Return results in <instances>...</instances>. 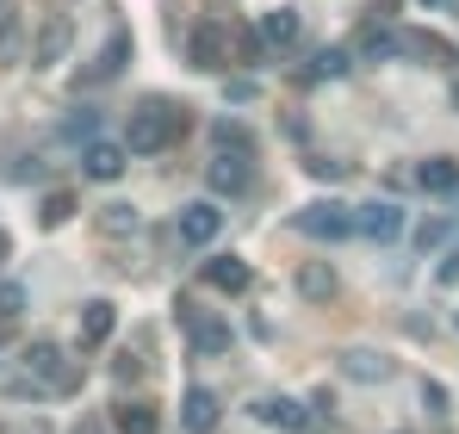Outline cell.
Returning <instances> with one entry per match:
<instances>
[{
  "label": "cell",
  "instance_id": "cb8c5ba5",
  "mask_svg": "<svg viewBox=\"0 0 459 434\" xmlns=\"http://www.w3.org/2000/svg\"><path fill=\"white\" fill-rule=\"evenodd\" d=\"M93 131H100V112H93V106H75V112H69V125H63V131H56V137H69V143H93Z\"/></svg>",
  "mask_w": 459,
  "mask_h": 434
},
{
  "label": "cell",
  "instance_id": "d6a6232c",
  "mask_svg": "<svg viewBox=\"0 0 459 434\" xmlns=\"http://www.w3.org/2000/svg\"><path fill=\"white\" fill-rule=\"evenodd\" d=\"M224 93H230V106H248V100H255V93H261V87H255V81H230Z\"/></svg>",
  "mask_w": 459,
  "mask_h": 434
},
{
  "label": "cell",
  "instance_id": "4fadbf2b",
  "mask_svg": "<svg viewBox=\"0 0 459 434\" xmlns=\"http://www.w3.org/2000/svg\"><path fill=\"white\" fill-rule=\"evenodd\" d=\"M299 31H305L299 13H292V6H273V13H261V31H255V38H261V50H292Z\"/></svg>",
  "mask_w": 459,
  "mask_h": 434
},
{
  "label": "cell",
  "instance_id": "4316f807",
  "mask_svg": "<svg viewBox=\"0 0 459 434\" xmlns=\"http://www.w3.org/2000/svg\"><path fill=\"white\" fill-rule=\"evenodd\" d=\"M403 50V31H373L367 44H360V56H373V63H385V56H397Z\"/></svg>",
  "mask_w": 459,
  "mask_h": 434
},
{
  "label": "cell",
  "instance_id": "4dcf8cb0",
  "mask_svg": "<svg viewBox=\"0 0 459 434\" xmlns=\"http://www.w3.org/2000/svg\"><path fill=\"white\" fill-rule=\"evenodd\" d=\"M305 174H316V180H342V174H348V161H335V155H310Z\"/></svg>",
  "mask_w": 459,
  "mask_h": 434
},
{
  "label": "cell",
  "instance_id": "ba28073f",
  "mask_svg": "<svg viewBox=\"0 0 459 434\" xmlns=\"http://www.w3.org/2000/svg\"><path fill=\"white\" fill-rule=\"evenodd\" d=\"M354 236H373V242H397V236H403V212H397L391 199L354 205Z\"/></svg>",
  "mask_w": 459,
  "mask_h": 434
},
{
  "label": "cell",
  "instance_id": "7a4b0ae2",
  "mask_svg": "<svg viewBox=\"0 0 459 434\" xmlns=\"http://www.w3.org/2000/svg\"><path fill=\"white\" fill-rule=\"evenodd\" d=\"M19 378H31V385H38V397H56V391L69 397V391H81V366L69 360L56 342H31V348H25V372H19Z\"/></svg>",
  "mask_w": 459,
  "mask_h": 434
},
{
  "label": "cell",
  "instance_id": "d590c367",
  "mask_svg": "<svg viewBox=\"0 0 459 434\" xmlns=\"http://www.w3.org/2000/svg\"><path fill=\"white\" fill-rule=\"evenodd\" d=\"M75 434H106V429H100V422H81V429Z\"/></svg>",
  "mask_w": 459,
  "mask_h": 434
},
{
  "label": "cell",
  "instance_id": "1f68e13d",
  "mask_svg": "<svg viewBox=\"0 0 459 434\" xmlns=\"http://www.w3.org/2000/svg\"><path fill=\"white\" fill-rule=\"evenodd\" d=\"M435 280H441V286H459V242L447 248V255H441V267H435Z\"/></svg>",
  "mask_w": 459,
  "mask_h": 434
},
{
  "label": "cell",
  "instance_id": "f1b7e54d",
  "mask_svg": "<svg viewBox=\"0 0 459 434\" xmlns=\"http://www.w3.org/2000/svg\"><path fill=\"white\" fill-rule=\"evenodd\" d=\"M19 317H25V286L6 280V286H0V323H19Z\"/></svg>",
  "mask_w": 459,
  "mask_h": 434
},
{
  "label": "cell",
  "instance_id": "8992f818",
  "mask_svg": "<svg viewBox=\"0 0 459 434\" xmlns=\"http://www.w3.org/2000/svg\"><path fill=\"white\" fill-rule=\"evenodd\" d=\"M199 280H205L212 291H224V298H236V291H248L255 273H248L242 255H205V261H199Z\"/></svg>",
  "mask_w": 459,
  "mask_h": 434
},
{
  "label": "cell",
  "instance_id": "2e32d148",
  "mask_svg": "<svg viewBox=\"0 0 459 434\" xmlns=\"http://www.w3.org/2000/svg\"><path fill=\"white\" fill-rule=\"evenodd\" d=\"M112 329H118V304H112V298H93V304H81V348H100Z\"/></svg>",
  "mask_w": 459,
  "mask_h": 434
},
{
  "label": "cell",
  "instance_id": "8d00e7d4",
  "mask_svg": "<svg viewBox=\"0 0 459 434\" xmlns=\"http://www.w3.org/2000/svg\"><path fill=\"white\" fill-rule=\"evenodd\" d=\"M454 106H459V81H454Z\"/></svg>",
  "mask_w": 459,
  "mask_h": 434
},
{
  "label": "cell",
  "instance_id": "3957f363",
  "mask_svg": "<svg viewBox=\"0 0 459 434\" xmlns=\"http://www.w3.org/2000/svg\"><path fill=\"white\" fill-rule=\"evenodd\" d=\"M299 236H310V242H348L354 236V212L342 199H310L299 212Z\"/></svg>",
  "mask_w": 459,
  "mask_h": 434
},
{
  "label": "cell",
  "instance_id": "8fae6325",
  "mask_svg": "<svg viewBox=\"0 0 459 434\" xmlns=\"http://www.w3.org/2000/svg\"><path fill=\"white\" fill-rule=\"evenodd\" d=\"M255 416H261L267 429H286V434H305L310 429V410L299 404V397H261Z\"/></svg>",
  "mask_w": 459,
  "mask_h": 434
},
{
  "label": "cell",
  "instance_id": "52a82bcc",
  "mask_svg": "<svg viewBox=\"0 0 459 434\" xmlns=\"http://www.w3.org/2000/svg\"><path fill=\"white\" fill-rule=\"evenodd\" d=\"M218 230H224V212H218L212 199H193V205L180 212V242H186V248H212Z\"/></svg>",
  "mask_w": 459,
  "mask_h": 434
},
{
  "label": "cell",
  "instance_id": "5b68a950",
  "mask_svg": "<svg viewBox=\"0 0 459 434\" xmlns=\"http://www.w3.org/2000/svg\"><path fill=\"white\" fill-rule=\"evenodd\" d=\"M205 187H212L218 199H242V193L255 187V161H248V155H212V161H205Z\"/></svg>",
  "mask_w": 459,
  "mask_h": 434
},
{
  "label": "cell",
  "instance_id": "e0dca14e",
  "mask_svg": "<svg viewBox=\"0 0 459 434\" xmlns=\"http://www.w3.org/2000/svg\"><path fill=\"white\" fill-rule=\"evenodd\" d=\"M416 187H422V193H441V199H459V161L429 155V161L416 168Z\"/></svg>",
  "mask_w": 459,
  "mask_h": 434
},
{
  "label": "cell",
  "instance_id": "9c48e42d",
  "mask_svg": "<svg viewBox=\"0 0 459 434\" xmlns=\"http://www.w3.org/2000/svg\"><path fill=\"white\" fill-rule=\"evenodd\" d=\"M69 44H75V19H69V13H56V19H44V31H38V50H31V63H38V69H56V63L69 56Z\"/></svg>",
  "mask_w": 459,
  "mask_h": 434
},
{
  "label": "cell",
  "instance_id": "f546056e",
  "mask_svg": "<svg viewBox=\"0 0 459 434\" xmlns=\"http://www.w3.org/2000/svg\"><path fill=\"white\" fill-rule=\"evenodd\" d=\"M69 217H75V199H69V193H56V199H44L38 223H44V230H56V223H69Z\"/></svg>",
  "mask_w": 459,
  "mask_h": 434
},
{
  "label": "cell",
  "instance_id": "836d02e7",
  "mask_svg": "<svg viewBox=\"0 0 459 434\" xmlns=\"http://www.w3.org/2000/svg\"><path fill=\"white\" fill-rule=\"evenodd\" d=\"M112 372H118V378H137V372H143V360H137V354H118V366H112Z\"/></svg>",
  "mask_w": 459,
  "mask_h": 434
},
{
  "label": "cell",
  "instance_id": "ac0fdd59",
  "mask_svg": "<svg viewBox=\"0 0 459 434\" xmlns=\"http://www.w3.org/2000/svg\"><path fill=\"white\" fill-rule=\"evenodd\" d=\"M180 422H186V434H212L218 429V397H212L205 385H193L186 404H180Z\"/></svg>",
  "mask_w": 459,
  "mask_h": 434
},
{
  "label": "cell",
  "instance_id": "5bb4252c",
  "mask_svg": "<svg viewBox=\"0 0 459 434\" xmlns=\"http://www.w3.org/2000/svg\"><path fill=\"white\" fill-rule=\"evenodd\" d=\"M205 137H212L218 155H248V161H255V131H248L242 118H212V125H205Z\"/></svg>",
  "mask_w": 459,
  "mask_h": 434
},
{
  "label": "cell",
  "instance_id": "44dd1931",
  "mask_svg": "<svg viewBox=\"0 0 459 434\" xmlns=\"http://www.w3.org/2000/svg\"><path fill=\"white\" fill-rule=\"evenodd\" d=\"M125 56H131V31H118L112 50H100V63L81 74V81H87V87H93V81H118V74H125Z\"/></svg>",
  "mask_w": 459,
  "mask_h": 434
},
{
  "label": "cell",
  "instance_id": "603a6c76",
  "mask_svg": "<svg viewBox=\"0 0 459 434\" xmlns=\"http://www.w3.org/2000/svg\"><path fill=\"white\" fill-rule=\"evenodd\" d=\"M38 174H44L38 155H6V161H0V180H6V187H31Z\"/></svg>",
  "mask_w": 459,
  "mask_h": 434
},
{
  "label": "cell",
  "instance_id": "7c38bea8",
  "mask_svg": "<svg viewBox=\"0 0 459 434\" xmlns=\"http://www.w3.org/2000/svg\"><path fill=\"white\" fill-rule=\"evenodd\" d=\"M292 286H299L305 304H329V298L342 291V280H335V267H329V261H305V267L292 273Z\"/></svg>",
  "mask_w": 459,
  "mask_h": 434
},
{
  "label": "cell",
  "instance_id": "30bf717a",
  "mask_svg": "<svg viewBox=\"0 0 459 434\" xmlns=\"http://www.w3.org/2000/svg\"><path fill=\"white\" fill-rule=\"evenodd\" d=\"M81 168H87V180H118L131 161H125V143H112V137H93V143L81 149Z\"/></svg>",
  "mask_w": 459,
  "mask_h": 434
},
{
  "label": "cell",
  "instance_id": "e575fe53",
  "mask_svg": "<svg viewBox=\"0 0 459 434\" xmlns=\"http://www.w3.org/2000/svg\"><path fill=\"white\" fill-rule=\"evenodd\" d=\"M6 255H13V236H6V230H0V261H6Z\"/></svg>",
  "mask_w": 459,
  "mask_h": 434
},
{
  "label": "cell",
  "instance_id": "d4e9b609",
  "mask_svg": "<svg viewBox=\"0 0 459 434\" xmlns=\"http://www.w3.org/2000/svg\"><path fill=\"white\" fill-rule=\"evenodd\" d=\"M19 56H25V31H19V19H13V13H0V63L13 69Z\"/></svg>",
  "mask_w": 459,
  "mask_h": 434
},
{
  "label": "cell",
  "instance_id": "83f0119b",
  "mask_svg": "<svg viewBox=\"0 0 459 434\" xmlns=\"http://www.w3.org/2000/svg\"><path fill=\"white\" fill-rule=\"evenodd\" d=\"M447 236H454V217H429V223H422V230H416V248H422V255H429V248H441V242H447Z\"/></svg>",
  "mask_w": 459,
  "mask_h": 434
},
{
  "label": "cell",
  "instance_id": "6da1fadb",
  "mask_svg": "<svg viewBox=\"0 0 459 434\" xmlns=\"http://www.w3.org/2000/svg\"><path fill=\"white\" fill-rule=\"evenodd\" d=\"M186 137V106L180 100H143L131 131H125V155H168Z\"/></svg>",
  "mask_w": 459,
  "mask_h": 434
},
{
  "label": "cell",
  "instance_id": "7402d4cb",
  "mask_svg": "<svg viewBox=\"0 0 459 434\" xmlns=\"http://www.w3.org/2000/svg\"><path fill=\"white\" fill-rule=\"evenodd\" d=\"M186 335H193V354H224V348H230V329L218 323V317H193Z\"/></svg>",
  "mask_w": 459,
  "mask_h": 434
},
{
  "label": "cell",
  "instance_id": "484cf974",
  "mask_svg": "<svg viewBox=\"0 0 459 434\" xmlns=\"http://www.w3.org/2000/svg\"><path fill=\"white\" fill-rule=\"evenodd\" d=\"M100 230H106V236H131V230H137V205H125V199L106 205V212H100Z\"/></svg>",
  "mask_w": 459,
  "mask_h": 434
},
{
  "label": "cell",
  "instance_id": "9a60e30c",
  "mask_svg": "<svg viewBox=\"0 0 459 434\" xmlns=\"http://www.w3.org/2000/svg\"><path fill=\"white\" fill-rule=\"evenodd\" d=\"M342 378H354V385H385V378H391V360H385L379 348H348V354H342Z\"/></svg>",
  "mask_w": 459,
  "mask_h": 434
},
{
  "label": "cell",
  "instance_id": "277c9868",
  "mask_svg": "<svg viewBox=\"0 0 459 434\" xmlns=\"http://www.w3.org/2000/svg\"><path fill=\"white\" fill-rule=\"evenodd\" d=\"M186 63L199 74H224L230 69V31L218 25V19H205L193 38H186Z\"/></svg>",
  "mask_w": 459,
  "mask_h": 434
},
{
  "label": "cell",
  "instance_id": "ffe728a7",
  "mask_svg": "<svg viewBox=\"0 0 459 434\" xmlns=\"http://www.w3.org/2000/svg\"><path fill=\"white\" fill-rule=\"evenodd\" d=\"M348 69H354V56H348V50H316L305 69H299V81H305V87H316V81H342Z\"/></svg>",
  "mask_w": 459,
  "mask_h": 434
},
{
  "label": "cell",
  "instance_id": "d6986e66",
  "mask_svg": "<svg viewBox=\"0 0 459 434\" xmlns=\"http://www.w3.org/2000/svg\"><path fill=\"white\" fill-rule=\"evenodd\" d=\"M112 429H118V434H161V416H155V404L131 397V404L112 410Z\"/></svg>",
  "mask_w": 459,
  "mask_h": 434
}]
</instances>
